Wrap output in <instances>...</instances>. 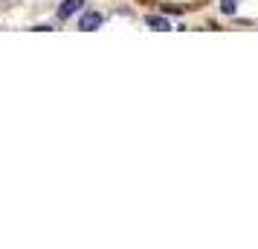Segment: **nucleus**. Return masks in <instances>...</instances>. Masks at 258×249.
<instances>
[{"mask_svg":"<svg viewBox=\"0 0 258 249\" xmlns=\"http://www.w3.org/2000/svg\"><path fill=\"white\" fill-rule=\"evenodd\" d=\"M82 6H84V0H64L58 6V18H73L76 12H82Z\"/></svg>","mask_w":258,"mask_h":249,"instance_id":"nucleus-2","label":"nucleus"},{"mask_svg":"<svg viewBox=\"0 0 258 249\" xmlns=\"http://www.w3.org/2000/svg\"><path fill=\"white\" fill-rule=\"evenodd\" d=\"M145 24L151 26V29H157V32L171 29V26H168V21H165V18H157V15H148V18H145Z\"/></svg>","mask_w":258,"mask_h":249,"instance_id":"nucleus-3","label":"nucleus"},{"mask_svg":"<svg viewBox=\"0 0 258 249\" xmlns=\"http://www.w3.org/2000/svg\"><path fill=\"white\" fill-rule=\"evenodd\" d=\"M99 26H102V15L99 12H84L82 18H79V29H82V32H93Z\"/></svg>","mask_w":258,"mask_h":249,"instance_id":"nucleus-1","label":"nucleus"},{"mask_svg":"<svg viewBox=\"0 0 258 249\" xmlns=\"http://www.w3.org/2000/svg\"><path fill=\"white\" fill-rule=\"evenodd\" d=\"M221 9H223L226 15H232V12H235V0H223V3H221Z\"/></svg>","mask_w":258,"mask_h":249,"instance_id":"nucleus-4","label":"nucleus"}]
</instances>
